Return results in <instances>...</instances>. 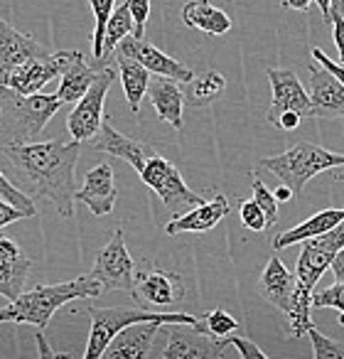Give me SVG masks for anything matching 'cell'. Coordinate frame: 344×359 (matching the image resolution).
Returning <instances> with one entry per match:
<instances>
[{"label":"cell","mask_w":344,"mask_h":359,"mask_svg":"<svg viewBox=\"0 0 344 359\" xmlns=\"http://www.w3.org/2000/svg\"><path fill=\"white\" fill-rule=\"evenodd\" d=\"M0 153L25 177L32 192L55 205L64 219L74 217L76 182L74 170L81 155L79 140H45V143L0 145Z\"/></svg>","instance_id":"obj_1"},{"label":"cell","mask_w":344,"mask_h":359,"mask_svg":"<svg viewBox=\"0 0 344 359\" xmlns=\"http://www.w3.org/2000/svg\"><path fill=\"white\" fill-rule=\"evenodd\" d=\"M344 246V222H339L334 229L324 231L319 236L303 241V251L298 256V266H295V308L288 315L290 334L300 339L308 334L312 327V318H310V298L315 293V285L329 269L334 254Z\"/></svg>","instance_id":"obj_2"},{"label":"cell","mask_w":344,"mask_h":359,"mask_svg":"<svg viewBox=\"0 0 344 359\" xmlns=\"http://www.w3.org/2000/svg\"><path fill=\"white\" fill-rule=\"evenodd\" d=\"M104 293V285L94 278V276H81V278L67 280V283L55 285H37L32 290H22L18 298H13L6 308L0 310V323H25L35 325L37 330H45L52 315L62 308V305L71 303V300H86V298H99Z\"/></svg>","instance_id":"obj_3"},{"label":"cell","mask_w":344,"mask_h":359,"mask_svg":"<svg viewBox=\"0 0 344 359\" xmlns=\"http://www.w3.org/2000/svg\"><path fill=\"white\" fill-rule=\"evenodd\" d=\"M62 106L57 94H15L0 89V145L32 143Z\"/></svg>","instance_id":"obj_4"},{"label":"cell","mask_w":344,"mask_h":359,"mask_svg":"<svg viewBox=\"0 0 344 359\" xmlns=\"http://www.w3.org/2000/svg\"><path fill=\"white\" fill-rule=\"evenodd\" d=\"M261 168L273 172L285 187H290L293 197H303L305 185L315 175L332 168H344V155L332 153V150L315 143H298L285 150V153L263 158Z\"/></svg>","instance_id":"obj_5"},{"label":"cell","mask_w":344,"mask_h":359,"mask_svg":"<svg viewBox=\"0 0 344 359\" xmlns=\"http://www.w3.org/2000/svg\"><path fill=\"white\" fill-rule=\"evenodd\" d=\"M91 318V332L86 342L84 359H99L104 357L109 342L121 332L123 327L133 323H150L158 320L163 325H197L200 318L187 313H155L148 308H86Z\"/></svg>","instance_id":"obj_6"},{"label":"cell","mask_w":344,"mask_h":359,"mask_svg":"<svg viewBox=\"0 0 344 359\" xmlns=\"http://www.w3.org/2000/svg\"><path fill=\"white\" fill-rule=\"evenodd\" d=\"M138 175L145 185L163 200L165 210L172 217L185 215L187 210H192V207L205 202V197L192 192L190 187L185 185L180 170L170 163L167 158H163V155H158V153H153L145 160V165L138 170Z\"/></svg>","instance_id":"obj_7"},{"label":"cell","mask_w":344,"mask_h":359,"mask_svg":"<svg viewBox=\"0 0 344 359\" xmlns=\"http://www.w3.org/2000/svg\"><path fill=\"white\" fill-rule=\"evenodd\" d=\"M113 81H116V69H111L109 65L101 67L94 84L89 86V91L74 104L71 114L67 116V130H69V135L74 140L86 143V140H91L99 133L101 123H104L106 94H109Z\"/></svg>","instance_id":"obj_8"},{"label":"cell","mask_w":344,"mask_h":359,"mask_svg":"<svg viewBox=\"0 0 344 359\" xmlns=\"http://www.w3.org/2000/svg\"><path fill=\"white\" fill-rule=\"evenodd\" d=\"M133 300L140 308L148 310H165L175 308L185 300L187 285L182 276L163 269H143L135 271L133 288H130Z\"/></svg>","instance_id":"obj_9"},{"label":"cell","mask_w":344,"mask_h":359,"mask_svg":"<svg viewBox=\"0 0 344 359\" xmlns=\"http://www.w3.org/2000/svg\"><path fill=\"white\" fill-rule=\"evenodd\" d=\"M91 276L104 285V290H125V293H130L135 278V264L130 259L128 249H125V239L121 229H116L109 244L99 251Z\"/></svg>","instance_id":"obj_10"},{"label":"cell","mask_w":344,"mask_h":359,"mask_svg":"<svg viewBox=\"0 0 344 359\" xmlns=\"http://www.w3.org/2000/svg\"><path fill=\"white\" fill-rule=\"evenodd\" d=\"M170 339L163 349V359H221L229 344L224 337L197 330V325H170Z\"/></svg>","instance_id":"obj_11"},{"label":"cell","mask_w":344,"mask_h":359,"mask_svg":"<svg viewBox=\"0 0 344 359\" xmlns=\"http://www.w3.org/2000/svg\"><path fill=\"white\" fill-rule=\"evenodd\" d=\"M266 74H268L270 89H273V101H270V109L266 114L270 126L285 111H295L303 118H312V101H310V94L305 91L303 81H300V76L293 69H275V67H270Z\"/></svg>","instance_id":"obj_12"},{"label":"cell","mask_w":344,"mask_h":359,"mask_svg":"<svg viewBox=\"0 0 344 359\" xmlns=\"http://www.w3.org/2000/svg\"><path fill=\"white\" fill-rule=\"evenodd\" d=\"M116 52H121V55H125V57H133L135 62H140V65L155 76H165V79H172V81H177V84H190V81L195 79V72H192L190 67H185L182 62L167 57L155 45L145 42L143 37H133V35L123 37V40L118 42V47H116Z\"/></svg>","instance_id":"obj_13"},{"label":"cell","mask_w":344,"mask_h":359,"mask_svg":"<svg viewBox=\"0 0 344 359\" xmlns=\"http://www.w3.org/2000/svg\"><path fill=\"white\" fill-rule=\"evenodd\" d=\"M47 47L40 45L37 40H32L30 35L15 30L11 22H6L0 18V89L8 84L13 74L18 69L32 62L35 57L47 55Z\"/></svg>","instance_id":"obj_14"},{"label":"cell","mask_w":344,"mask_h":359,"mask_svg":"<svg viewBox=\"0 0 344 359\" xmlns=\"http://www.w3.org/2000/svg\"><path fill=\"white\" fill-rule=\"evenodd\" d=\"M310 74V101L312 118H342L344 121V86L339 79L317 62L308 65Z\"/></svg>","instance_id":"obj_15"},{"label":"cell","mask_w":344,"mask_h":359,"mask_svg":"<svg viewBox=\"0 0 344 359\" xmlns=\"http://www.w3.org/2000/svg\"><path fill=\"white\" fill-rule=\"evenodd\" d=\"M116 177L113 168L109 163H99L86 172L84 187L76 190V202L86 205L91 210V215L106 217L113 212L116 207Z\"/></svg>","instance_id":"obj_16"},{"label":"cell","mask_w":344,"mask_h":359,"mask_svg":"<svg viewBox=\"0 0 344 359\" xmlns=\"http://www.w3.org/2000/svg\"><path fill=\"white\" fill-rule=\"evenodd\" d=\"M91 148L99 150V153L113 155V158H121L130 165V168L140 170L145 165V160L155 153L153 145L143 143V140L128 138V135L118 133L109 121H104L99 128V133L91 138Z\"/></svg>","instance_id":"obj_17"},{"label":"cell","mask_w":344,"mask_h":359,"mask_svg":"<svg viewBox=\"0 0 344 359\" xmlns=\"http://www.w3.org/2000/svg\"><path fill=\"white\" fill-rule=\"evenodd\" d=\"M165 325L158 320L150 323H133L128 327H123L106 347L104 357L106 359H145L153 347L155 334L163 330Z\"/></svg>","instance_id":"obj_18"},{"label":"cell","mask_w":344,"mask_h":359,"mask_svg":"<svg viewBox=\"0 0 344 359\" xmlns=\"http://www.w3.org/2000/svg\"><path fill=\"white\" fill-rule=\"evenodd\" d=\"M229 200L224 195H216L214 200L209 202H202V205L192 207L187 210L185 215L180 217H172V222L165 224V234L175 236V234H205V231L214 229L226 215H229Z\"/></svg>","instance_id":"obj_19"},{"label":"cell","mask_w":344,"mask_h":359,"mask_svg":"<svg viewBox=\"0 0 344 359\" xmlns=\"http://www.w3.org/2000/svg\"><path fill=\"white\" fill-rule=\"evenodd\" d=\"M32 261L27 254L8 236H0V295L8 300L22 293L30 276Z\"/></svg>","instance_id":"obj_20"},{"label":"cell","mask_w":344,"mask_h":359,"mask_svg":"<svg viewBox=\"0 0 344 359\" xmlns=\"http://www.w3.org/2000/svg\"><path fill=\"white\" fill-rule=\"evenodd\" d=\"M261 295L268 303H273L280 313L288 318L295 308V273L285 269V264L278 256H270L266 264L263 273H261Z\"/></svg>","instance_id":"obj_21"},{"label":"cell","mask_w":344,"mask_h":359,"mask_svg":"<svg viewBox=\"0 0 344 359\" xmlns=\"http://www.w3.org/2000/svg\"><path fill=\"white\" fill-rule=\"evenodd\" d=\"M148 99L153 104L160 121L170 123L175 130H182V109H185V91L177 86V81L155 76L148 84Z\"/></svg>","instance_id":"obj_22"},{"label":"cell","mask_w":344,"mask_h":359,"mask_svg":"<svg viewBox=\"0 0 344 359\" xmlns=\"http://www.w3.org/2000/svg\"><path fill=\"white\" fill-rule=\"evenodd\" d=\"M182 22L192 30H200L205 35H226L231 30V18L216 6H212L209 0H190L182 8Z\"/></svg>","instance_id":"obj_23"},{"label":"cell","mask_w":344,"mask_h":359,"mask_svg":"<svg viewBox=\"0 0 344 359\" xmlns=\"http://www.w3.org/2000/svg\"><path fill=\"white\" fill-rule=\"evenodd\" d=\"M344 222V210H337V207H329V210H322L317 215H312L310 219H305L303 224L293 226V229L283 231L273 239V249L275 251H283L293 244H300L305 239H312V236H319L324 231L334 229V226Z\"/></svg>","instance_id":"obj_24"},{"label":"cell","mask_w":344,"mask_h":359,"mask_svg":"<svg viewBox=\"0 0 344 359\" xmlns=\"http://www.w3.org/2000/svg\"><path fill=\"white\" fill-rule=\"evenodd\" d=\"M116 62H118V76L121 84H123V94L128 101V109L138 116L140 111V101L148 94V84H150V72L145 69L140 62H135L133 57H125L121 52H113Z\"/></svg>","instance_id":"obj_25"},{"label":"cell","mask_w":344,"mask_h":359,"mask_svg":"<svg viewBox=\"0 0 344 359\" xmlns=\"http://www.w3.org/2000/svg\"><path fill=\"white\" fill-rule=\"evenodd\" d=\"M99 69L101 67H91L79 52L74 57V62L64 69V74H62L60 89H57V96L62 99V104H76L89 91V86L94 84Z\"/></svg>","instance_id":"obj_26"},{"label":"cell","mask_w":344,"mask_h":359,"mask_svg":"<svg viewBox=\"0 0 344 359\" xmlns=\"http://www.w3.org/2000/svg\"><path fill=\"white\" fill-rule=\"evenodd\" d=\"M226 89L224 74H219L216 69H207L202 74H195V79L190 81V89L185 94V104L192 109H205L212 106Z\"/></svg>","instance_id":"obj_27"},{"label":"cell","mask_w":344,"mask_h":359,"mask_svg":"<svg viewBox=\"0 0 344 359\" xmlns=\"http://www.w3.org/2000/svg\"><path fill=\"white\" fill-rule=\"evenodd\" d=\"M133 18H130V11L125 3H121V6L113 8V13H111L109 22H106V32H104V57H101V62H96V67H106L109 65V60L113 57L116 47H118V42L123 40V37L133 35Z\"/></svg>","instance_id":"obj_28"},{"label":"cell","mask_w":344,"mask_h":359,"mask_svg":"<svg viewBox=\"0 0 344 359\" xmlns=\"http://www.w3.org/2000/svg\"><path fill=\"white\" fill-rule=\"evenodd\" d=\"M91 13H94V35H91V55H94L96 62H101L104 57V32H106V22H109L111 13L116 8V0H89Z\"/></svg>","instance_id":"obj_29"},{"label":"cell","mask_w":344,"mask_h":359,"mask_svg":"<svg viewBox=\"0 0 344 359\" xmlns=\"http://www.w3.org/2000/svg\"><path fill=\"white\" fill-rule=\"evenodd\" d=\"M197 330H202V332L221 339V337H226V334H231V332L239 330V320L231 318L224 308H216V310H212V313H207L205 318H200Z\"/></svg>","instance_id":"obj_30"},{"label":"cell","mask_w":344,"mask_h":359,"mask_svg":"<svg viewBox=\"0 0 344 359\" xmlns=\"http://www.w3.org/2000/svg\"><path fill=\"white\" fill-rule=\"evenodd\" d=\"M312 308H334L337 310V323L344 325V280H334V285L324 290H315L310 298Z\"/></svg>","instance_id":"obj_31"},{"label":"cell","mask_w":344,"mask_h":359,"mask_svg":"<svg viewBox=\"0 0 344 359\" xmlns=\"http://www.w3.org/2000/svg\"><path fill=\"white\" fill-rule=\"evenodd\" d=\"M308 337L312 342V357L315 359H344V344L329 339L327 334H322L317 327L308 330Z\"/></svg>","instance_id":"obj_32"},{"label":"cell","mask_w":344,"mask_h":359,"mask_svg":"<svg viewBox=\"0 0 344 359\" xmlns=\"http://www.w3.org/2000/svg\"><path fill=\"white\" fill-rule=\"evenodd\" d=\"M251 190H254V200H256V205L263 210L266 224H268V229H270V226L278 222V200H275V195L261 182L259 177H251Z\"/></svg>","instance_id":"obj_33"},{"label":"cell","mask_w":344,"mask_h":359,"mask_svg":"<svg viewBox=\"0 0 344 359\" xmlns=\"http://www.w3.org/2000/svg\"><path fill=\"white\" fill-rule=\"evenodd\" d=\"M0 200L11 202L13 207H18V210H22L27 217H35L37 215V207L35 202L30 200V197L25 195V192L20 190V187H15L11 182V180L6 177V175L0 172Z\"/></svg>","instance_id":"obj_34"},{"label":"cell","mask_w":344,"mask_h":359,"mask_svg":"<svg viewBox=\"0 0 344 359\" xmlns=\"http://www.w3.org/2000/svg\"><path fill=\"white\" fill-rule=\"evenodd\" d=\"M241 224L246 226L249 231H266L268 224H266V215L256 200H246L241 202Z\"/></svg>","instance_id":"obj_35"},{"label":"cell","mask_w":344,"mask_h":359,"mask_svg":"<svg viewBox=\"0 0 344 359\" xmlns=\"http://www.w3.org/2000/svg\"><path fill=\"white\" fill-rule=\"evenodd\" d=\"M224 342L229 344V347H236V352H239L241 359H268V354L263 352V349L259 347L256 342H251V339L241 337V334H226Z\"/></svg>","instance_id":"obj_36"},{"label":"cell","mask_w":344,"mask_h":359,"mask_svg":"<svg viewBox=\"0 0 344 359\" xmlns=\"http://www.w3.org/2000/svg\"><path fill=\"white\" fill-rule=\"evenodd\" d=\"M125 6L130 11L133 18V37H143L145 35V22L150 18V0H125Z\"/></svg>","instance_id":"obj_37"},{"label":"cell","mask_w":344,"mask_h":359,"mask_svg":"<svg viewBox=\"0 0 344 359\" xmlns=\"http://www.w3.org/2000/svg\"><path fill=\"white\" fill-rule=\"evenodd\" d=\"M329 25H332V40H334V47L339 52V65L344 67V15L342 13H334L329 18Z\"/></svg>","instance_id":"obj_38"},{"label":"cell","mask_w":344,"mask_h":359,"mask_svg":"<svg viewBox=\"0 0 344 359\" xmlns=\"http://www.w3.org/2000/svg\"><path fill=\"white\" fill-rule=\"evenodd\" d=\"M18 219H27V215L22 210H18V207H13L11 202L0 200V229L13 224V222H18Z\"/></svg>","instance_id":"obj_39"},{"label":"cell","mask_w":344,"mask_h":359,"mask_svg":"<svg viewBox=\"0 0 344 359\" xmlns=\"http://www.w3.org/2000/svg\"><path fill=\"white\" fill-rule=\"evenodd\" d=\"M312 60L317 62V65H322V67H324V69H327V72H332V74H334V76H337V79H339V84L344 86V67H342V65H334V62L329 60V57L324 55V52L319 50V47H315V50H312Z\"/></svg>","instance_id":"obj_40"},{"label":"cell","mask_w":344,"mask_h":359,"mask_svg":"<svg viewBox=\"0 0 344 359\" xmlns=\"http://www.w3.org/2000/svg\"><path fill=\"white\" fill-rule=\"evenodd\" d=\"M300 121H303V116L300 114H295V111H285V114H280L278 118L273 121V126L280 130H295L300 126Z\"/></svg>","instance_id":"obj_41"},{"label":"cell","mask_w":344,"mask_h":359,"mask_svg":"<svg viewBox=\"0 0 344 359\" xmlns=\"http://www.w3.org/2000/svg\"><path fill=\"white\" fill-rule=\"evenodd\" d=\"M319 6V11H322V18L324 22H329V18L334 15V13H342L344 15V0H315Z\"/></svg>","instance_id":"obj_42"},{"label":"cell","mask_w":344,"mask_h":359,"mask_svg":"<svg viewBox=\"0 0 344 359\" xmlns=\"http://www.w3.org/2000/svg\"><path fill=\"white\" fill-rule=\"evenodd\" d=\"M329 269H332V273H334V280H344V246L334 254Z\"/></svg>","instance_id":"obj_43"},{"label":"cell","mask_w":344,"mask_h":359,"mask_svg":"<svg viewBox=\"0 0 344 359\" xmlns=\"http://www.w3.org/2000/svg\"><path fill=\"white\" fill-rule=\"evenodd\" d=\"M35 339H37V347H40V357H47V359H57V357H60V354H57L55 349L50 347V342L45 339V332H42V330L35 334Z\"/></svg>","instance_id":"obj_44"},{"label":"cell","mask_w":344,"mask_h":359,"mask_svg":"<svg viewBox=\"0 0 344 359\" xmlns=\"http://www.w3.org/2000/svg\"><path fill=\"white\" fill-rule=\"evenodd\" d=\"M310 6H312V0H283V8H288V11H298V13H305Z\"/></svg>","instance_id":"obj_45"},{"label":"cell","mask_w":344,"mask_h":359,"mask_svg":"<svg viewBox=\"0 0 344 359\" xmlns=\"http://www.w3.org/2000/svg\"><path fill=\"white\" fill-rule=\"evenodd\" d=\"M273 195H275V200H278V202H290V200H295L293 192H290V187H285V185H280L278 190L273 192Z\"/></svg>","instance_id":"obj_46"}]
</instances>
